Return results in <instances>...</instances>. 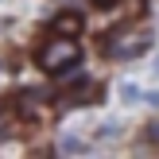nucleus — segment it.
<instances>
[{
    "instance_id": "obj_7",
    "label": "nucleus",
    "mask_w": 159,
    "mask_h": 159,
    "mask_svg": "<svg viewBox=\"0 0 159 159\" xmlns=\"http://www.w3.org/2000/svg\"><path fill=\"white\" fill-rule=\"evenodd\" d=\"M97 4H101V8H109V4H116V0H97Z\"/></svg>"
},
{
    "instance_id": "obj_2",
    "label": "nucleus",
    "mask_w": 159,
    "mask_h": 159,
    "mask_svg": "<svg viewBox=\"0 0 159 159\" xmlns=\"http://www.w3.org/2000/svg\"><path fill=\"white\" fill-rule=\"evenodd\" d=\"M152 43H155V35L148 27H132V31H116L113 39H109V54L113 58H136V54H144V51H152Z\"/></svg>"
},
{
    "instance_id": "obj_6",
    "label": "nucleus",
    "mask_w": 159,
    "mask_h": 159,
    "mask_svg": "<svg viewBox=\"0 0 159 159\" xmlns=\"http://www.w3.org/2000/svg\"><path fill=\"white\" fill-rule=\"evenodd\" d=\"M144 101H148L152 109H159V93H144Z\"/></svg>"
},
{
    "instance_id": "obj_8",
    "label": "nucleus",
    "mask_w": 159,
    "mask_h": 159,
    "mask_svg": "<svg viewBox=\"0 0 159 159\" xmlns=\"http://www.w3.org/2000/svg\"><path fill=\"white\" fill-rule=\"evenodd\" d=\"M152 140H159V124H155V128H152Z\"/></svg>"
},
{
    "instance_id": "obj_4",
    "label": "nucleus",
    "mask_w": 159,
    "mask_h": 159,
    "mask_svg": "<svg viewBox=\"0 0 159 159\" xmlns=\"http://www.w3.org/2000/svg\"><path fill=\"white\" fill-rule=\"evenodd\" d=\"M89 144H82L78 136H62V155H85Z\"/></svg>"
},
{
    "instance_id": "obj_1",
    "label": "nucleus",
    "mask_w": 159,
    "mask_h": 159,
    "mask_svg": "<svg viewBox=\"0 0 159 159\" xmlns=\"http://www.w3.org/2000/svg\"><path fill=\"white\" fill-rule=\"evenodd\" d=\"M78 58H82V51H78V43L70 35H54L51 43H43V51H39V66H43L47 74H62V70L78 66Z\"/></svg>"
},
{
    "instance_id": "obj_5",
    "label": "nucleus",
    "mask_w": 159,
    "mask_h": 159,
    "mask_svg": "<svg viewBox=\"0 0 159 159\" xmlns=\"http://www.w3.org/2000/svg\"><path fill=\"white\" fill-rule=\"evenodd\" d=\"M120 93H124V101H144V93H140V89H136V85H124V89H120Z\"/></svg>"
},
{
    "instance_id": "obj_3",
    "label": "nucleus",
    "mask_w": 159,
    "mask_h": 159,
    "mask_svg": "<svg viewBox=\"0 0 159 159\" xmlns=\"http://www.w3.org/2000/svg\"><path fill=\"white\" fill-rule=\"evenodd\" d=\"M78 31H82V20H78L74 12H62L58 20H54V35H70V39H74Z\"/></svg>"
}]
</instances>
